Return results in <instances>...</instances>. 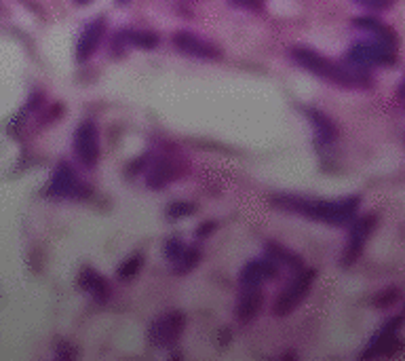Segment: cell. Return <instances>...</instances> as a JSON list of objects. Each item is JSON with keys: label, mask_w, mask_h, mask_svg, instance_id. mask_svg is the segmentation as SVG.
I'll return each instance as SVG.
<instances>
[{"label": "cell", "mask_w": 405, "mask_h": 361, "mask_svg": "<svg viewBox=\"0 0 405 361\" xmlns=\"http://www.w3.org/2000/svg\"><path fill=\"white\" fill-rule=\"evenodd\" d=\"M262 302L264 296L260 292V285H245V292L240 294L236 305V319L240 323H250L262 311Z\"/></svg>", "instance_id": "11"}, {"label": "cell", "mask_w": 405, "mask_h": 361, "mask_svg": "<svg viewBox=\"0 0 405 361\" xmlns=\"http://www.w3.org/2000/svg\"><path fill=\"white\" fill-rule=\"evenodd\" d=\"M279 275V268L273 260H252L240 270V283L243 285H260L266 279H275Z\"/></svg>", "instance_id": "12"}, {"label": "cell", "mask_w": 405, "mask_h": 361, "mask_svg": "<svg viewBox=\"0 0 405 361\" xmlns=\"http://www.w3.org/2000/svg\"><path fill=\"white\" fill-rule=\"evenodd\" d=\"M78 285L83 287V290L91 292L100 300L108 296V283H106V279H102L93 268H85L83 272H80Z\"/></svg>", "instance_id": "16"}, {"label": "cell", "mask_w": 405, "mask_h": 361, "mask_svg": "<svg viewBox=\"0 0 405 361\" xmlns=\"http://www.w3.org/2000/svg\"><path fill=\"white\" fill-rule=\"evenodd\" d=\"M104 30H106L104 20H98V22H93V24L83 32V36H80V40H78V47H76V57H78V61H85V59H89V57L95 53V49L100 47V40H102V36H104Z\"/></svg>", "instance_id": "13"}, {"label": "cell", "mask_w": 405, "mask_h": 361, "mask_svg": "<svg viewBox=\"0 0 405 361\" xmlns=\"http://www.w3.org/2000/svg\"><path fill=\"white\" fill-rule=\"evenodd\" d=\"M142 264H144V256H142V254L129 256V258H127V260H125V262L119 266V270H116L119 279H123V281H129V279H133V277L139 272Z\"/></svg>", "instance_id": "19"}, {"label": "cell", "mask_w": 405, "mask_h": 361, "mask_svg": "<svg viewBox=\"0 0 405 361\" xmlns=\"http://www.w3.org/2000/svg\"><path fill=\"white\" fill-rule=\"evenodd\" d=\"M182 174V167L176 165L174 159H158L154 163V167L150 169V178H148V186L150 188H163L165 184H169L171 180H176Z\"/></svg>", "instance_id": "14"}, {"label": "cell", "mask_w": 405, "mask_h": 361, "mask_svg": "<svg viewBox=\"0 0 405 361\" xmlns=\"http://www.w3.org/2000/svg\"><path fill=\"white\" fill-rule=\"evenodd\" d=\"M174 43L182 53L199 57V59H220L222 57V51L215 45H211L209 40H205L192 32H178L174 36Z\"/></svg>", "instance_id": "7"}, {"label": "cell", "mask_w": 405, "mask_h": 361, "mask_svg": "<svg viewBox=\"0 0 405 361\" xmlns=\"http://www.w3.org/2000/svg\"><path fill=\"white\" fill-rule=\"evenodd\" d=\"M199 260H201L199 249H186V247H184V252H182L180 258L176 260V272L184 275V272L192 270V268L199 264Z\"/></svg>", "instance_id": "20"}, {"label": "cell", "mask_w": 405, "mask_h": 361, "mask_svg": "<svg viewBox=\"0 0 405 361\" xmlns=\"http://www.w3.org/2000/svg\"><path fill=\"white\" fill-rule=\"evenodd\" d=\"M273 203L283 207V209L304 213V215H308V218L319 220V222L346 224L353 220V215L357 211L359 197H349V199H340V201H310V199L283 194V197H275Z\"/></svg>", "instance_id": "1"}, {"label": "cell", "mask_w": 405, "mask_h": 361, "mask_svg": "<svg viewBox=\"0 0 405 361\" xmlns=\"http://www.w3.org/2000/svg\"><path fill=\"white\" fill-rule=\"evenodd\" d=\"M49 190H51V194H55V197H74L76 192L87 190V188L80 186V182H78L76 171L72 169V165L59 163V165L55 167V171H53Z\"/></svg>", "instance_id": "8"}, {"label": "cell", "mask_w": 405, "mask_h": 361, "mask_svg": "<svg viewBox=\"0 0 405 361\" xmlns=\"http://www.w3.org/2000/svg\"><path fill=\"white\" fill-rule=\"evenodd\" d=\"M374 224H376L374 215H363V218H359L355 222L353 233H351V241H349V247H346V254H344V264H351V262H355L359 258L367 237L374 231Z\"/></svg>", "instance_id": "10"}, {"label": "cell", "mask_w": 405, "mask_h": 361, "mask_svg": "<svg viewBox=\"0 0 405 361\" xmlns=\"http://www.w3.org/2000/svg\"><path fill=\"white\" fill-rule=\"evenodd\" d=\"M74 151L85 167H95L100 159V133L98 127L91 121H85L76 129L74 135Z\"/></svg>", "instance_id": "5"}, {"label": "cell", "mask_w": 405, "mask_h": 361, "mask_svg": "<svg viewBox=\"0 0 405 361\" xmlns=\"http://www.w3.org/2000/svg\"><path fill=\"white\" fill-rule=\"evenodd\" d=\"M266 254H268V260H273L275 264L287 266L291 270H302L304 268V262H302L300 256H296L291 249H287V247H283V245H279L275 241H270L266 245Z\"/></svg>", "instance_id": "15"}, {"label": "cell", "mask_w": 405, "mask_h": 361, "mask_svg": "<svg viewBox=\"0 0 405 361\" xmlns=\"http://www.w3.org/2000/svg\"><path fill=\"white\" fill-rule=\"evenodd\" d=\"M359 3L365 7H372V9H388L395 0H359Z\"/></svg>", "instance_id": "24"}, {"label": "cell", "mask_w": 405, "mask_h": 361, "mask_svg": "<svg viewBox=\"0 0 405 361\" xmlns=\"http://www.w3.org/2000/svg\"><path fill=\"white\" fill-rule=\"evenodd\" d=\"M184 325H186V319L182 313H167L163 317H158L156 321L150 323L148 328V340L150 344L158 346V348H167V346H174L182 332H184Z\"/></svg>", "instance_id": "4"}, {"label": "cell", "mask_w": 405, "mask_h": 361, "mask_svg": "<svg viewBox=\"0 0 405 361\" xmlns=\"http://www.w3.org/2000/svg\"><path fill=\"white\" fill-rule=\"evenodd\" d=\"M314 281V270H302L298 272L291 283L287 287H283V292L279 294L277 302H275V315L279 317H285V315H291L306 298L310 285Z\"/></svg>", "instance_id": "3"}, {"label": "cell", "mask_w": 405, "mask_h": 361, "mask_svg": "<svg viewBox=\"0 0 405 361\" xmlns=\"http://www.w3.org/2000/svg\"><path fill=\"white\" fill-rule=\"evenodd\" d=\"M349 59L357 66H390L395 63L392 51L382 43H361L349 51Z\"/></svg>", "instance_id": "6"}, {"label": "cell", "mask_w": 405, "mask_h": 361, "mask_svg": "<svg viewBox=\"0 0 405 361\" xmlns=\"http://www.w3.org/2000/svg\"><path fill=\"white\" fill-rule=\"evenodd\" d=\"M184 252V245H182V241L180 239H171V241H167V247H165V254H167V258L169 260H178L180 258V254Z\"/></svg>", "instance_id": "23"}, {"label": "cell", "mask_w": 405, "mask_h": 361, "mask_svg": "<svg viewBox=\"0 0 405 361\" xmlns=\"http://www.w3.org/2000/svg\"><path fill=\"white\" fill-rule=\"evenodd\" d=\"M401 323V319H395L390 323L384 325V330L369 342V348L363 353V359L367 357H384V355H392L399 346L401 340L397 338V325Z\"/></svg>", "instance_id": "9"}, {"label": "cell", "mask_w": 405, "mask_h": 361, "mask_svg": "<svg viewBox=\"0 0 405 361\" xmlns=\"http://www.w3.org/2000/svg\"><path fill=\"white\" fill-rule=\"evenodd\" d=\"M291 55H293V59L302 68L314 72L316 77H323V79H328V81H332L336 85H342V87H363V85H367V79L363 75H355V72H351V70L330 61L328 57L319 55L312 49L296 47L291 51Z\"/></svg>", "instance_id": "2"}, {"label": "cell", "mask_w": 405, "mask_h": 361, "mask_svg": "<svg viewBox=\"0 0 405 361\" xmlns=\"http://www.w3.org/2000/svg\"><path fill=\"white\" fill-rule=\"evenodd\" d=\"M129 38L135 47H142V49H152L158 45V36L154 32H131Z\"/></svg>", "instance_id": "21"}, {"label": "cell", "mask_w": 405, "mask_h": 361, "mask_svg": "<svg viewBox=\"0 0 405 361\" xmlns=\"http://www.w3.org/2000/svg\"><path fill=\"white\" fill-rule=\"evenodd\" d=\"M78 3H87V0H78Z\"/></svg>", "instance_id": "26"}, {"label": "cell", "mask_w": 405, "mask_h": 361, "mask_svg": "<svg viewBox=\"0 0 405 361\" xmlns=\"http://www.w3.org/2000/svg\"><path fill=\"white\" fill-rule=\"evenodd\" d=\"M194 211V205L192 203H174L169 207V218H182V215H190Z\"/></svg>", "instance_id": "22"}, {"label": "cell", "mask_w": 405, "mask_h": 361, "mask_svg": "<svg viewBox=\"0 0 405 361\" xmlns=\"http://www.w3.org/2000/svg\"><path fill=\"white\" fill-rule=\"evenodd\" d=\"M355 26H359V28H365V30H369V32H374L380 40H382V45H395L397 43V34L390 30V28H386L384 24H380L378 20H372V17H359L357 22H355Z\"/></svg>", "instance_id": "18"}, {"label": "cell", "mask_w": 405, "mask_h": 361, "mask_svg": "<svg viewBox=\"0 0 405 361\" xmlns=\"http://www.w3.org/2000/svg\"><path fill=\"white\" fill-rule=\"evenodd\" d=\"M238 7H245V9H262L264 0H232Z\"/></svg>", "instance_id": "25"}, {"label": "cell", "mask_w": 405, "mask_h": 361, "mask_svg": "<svg viewBox=\"0 0 405 361\" xmlns=\"http://www.w3.org/2000/svg\"><path fill=\"white\" fill-rule=\"evenodd\" d=\"M308 112V116L312 118V123H314V129H316V137H319V141L321 144H330V141H334V137H336V127H334V123L323 114V112H316V110H306Z\"/></svg>", "instance_id": "17"}]
</instances>
